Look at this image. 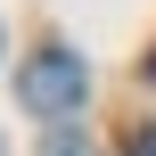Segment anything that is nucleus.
Listing matches in <instances>:
<instances>
[{"label": "nucleus", "instance_id": "1", "mask_svg": "<svg viewBox=\"0 0 156 156\" xmlns=\"http://www.w3.org/2000/svg\"><path fill=\"white\" fill-rule=\"evenodd\" d=\"M16 99H25L33 115H74V107L90 99V74H82L74 49H41V58L16 74Z\"/></svg>", "mask_w": 156, "mask_h": 156}, {"label": "nucleus", "instance_id": "2", "mask_svg": "<svg viewBox=\"0 0 156 156\" xmlns=\"http://www.w3.org/2000/svg\"><path fill=\"white\" fill-rule=\"evenodd\" d=\"M49 156H82V148H74V140H49Z\"/></svg>", "mask_w": 156, "mask_h": 156}, {"label": "nucleus", "instance_id": "3", "mask_svg": "<svg viewBox=\"0 0 156 156\" xmlns=\"http://www.w3.org/2000/svg\"><path fill=\"white\" fill-rule=\"evenodd\" d=\"M148 74H156V58H148Z\"/></svg>", "mask_w": 156, "mask_h": 156}]
</instances>
